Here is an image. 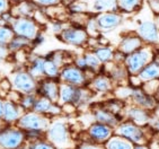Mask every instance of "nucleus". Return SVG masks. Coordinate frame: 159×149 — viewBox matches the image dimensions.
I'll use <instances>...</instances> for the list:
<instances>
[{"label": "nucleus", "instance_id": "nucleus-1", "mask_svg": "<svg viewBox=\"0 0 159 149\" xmlns=\"http://www.w3.org/2000/svg\"><path fill=\"white\" fill-rule=\"evenodd\" d=\"M12 91H17L20 95L36 93L39 80L35 79L31 73L28 72L25 67L16 68L10 76L8 77Z\"/></svg>", "mask_w": 159, "mask_h": 149}, {"label": "nucleus", "instance_id": "nucleus-2", "mask_svg": "<svg viewBox=\"0 0 159 149\" xmlns=\"http://www.w3.org/2000/svg\"><path fill=\"white\" fill-rule=\"evenodd\" d=\"M26 145L25 131L15 124L0 128V149H21Z\"/></svg>", "mask_w": 159, "mask_h": 149}, {"label": "nucleus", "instance_id": "nucleus-3", "mask_svg": "<svg viewBox=\"0 0 159 149\" xmlns=\"http://www.w3.org/2000/svg\"><path fill=\"white\" fill-rule=\"evenodd\" d=\"M51 118L43 115L35 111H25L15 125H17L23 131H40L45 133L46 129L49 128Z\"/></svg>", "mask_w": 159, "mask_h": 149}, {"label": "nucleus", "instance_id": "nucleus-4", "mask_svg": "<svg viewBox=\"0 0 159 149\" xmlns=\"http://www.w3.org/2000/svg\"><path fill=\"white\" fill-rule=\"evenodd\" d=\"M10 27L14 35L25 37L31 42L43 32V26H41L33 17H15Z\"/></svg>", "mask_w": 159, "mask_h": 149}, {"label": "nucleus", "instance_id": "nucleus-5", "mask_svg": "<svg viewBox=\"0 0 159 149\" xmlns=\"http://www.w3.org/2000/svg\"><path fill=\"white\" fill-rule=\"evenodd\" d=\"M45 139L54 147H63L69 142V129L62 120H52L44 133Z\"/></svg>", "mask_w": 159, "mask_h": 149}, {"label": "nucleus", "instance_id": "nucleus-6", "mask_svg": "<svg viewBox=\"0 0 159 149\" xmlns=\"http://www.w3.org/2000/svg\"><path fill=\"white\" fill-rule=\"evenodd\" d=\"M58 36L60 41L72 46H83L89 40V36L85 27L74 24L66 25V27Z\"/></svg>", "mask_w": 159, "mask_h": 149}, {"label": "nucleus", "instance_id": "nucleus-7", "mask_svg": "<svg viewBox=\"0 0 159 149\" xmlns=\"http://www.w3.org/2000/svg\"><path fill=\"white\" fill-rule=\"evenodd\" d=\"M59 81L62 84H68L76 87H84L88 82V77L85 70L79 69L75 64H66L60 70Z\"/></svg>", "mask_w": 159, "mask_h": 149}, {"label": "nucleus", "instance_id": "nucleus-8", "mask_svg": "<svg viewBox=\"0 0 159 149\" xmlns=\"http://www.w3.org/2000/svg\"><path fill=\"white\" fill-rule=\"evenodd\" d=\"M150 59V53L147 49L140 48L131 54L125 55L123 63L125 66L128 73L130 75H138L141 70L147 66Z\"/></svg>", "mask_w": 159, "mask_h": 149}, {"label": "nucleus", "instance_id": "nucleus-9", "mask_svg": "<svg viewBox=\"0 0 159 149\" xmlns=\"http://www.w3.org/2000/svg\"><path fill=\"white\" fill-rule=\"evenodd\" d=\"M99 32H111L123 23L124 16L119 12H104L95 15Z\"/></svg>", "mask_w": 159, "mask_h": 149}, {"label": "nucleus", "instance_id": "nucleus-10", "mask_svg": "<svg viewBox=\"0 0 159 149\" xmlns=\"http://www.w3.org/2000/svg\"><path fill=\"white\" fill-rule=\"evenodd\" d=\"M59 88H60V81L59 79H51V78H42L39 80L36 94L39 96L49 98L52 102L58 103L59 100Z\"/></svg>", "mask_w": 159, "mask_h": 149}, {"label": "nucleus", "instance_id": "nucleus-11", "mask_svg": "<svg viewBox=\"0 0 159 149\" xmlns=\"http://www.w3.org/2000/svg\"><path fill=\"white\" fill-rule=\"evenodd\" d=\"M33 111L43 114V115H46L49 118H53V116H57L59 114H61V105L57 102H52L50 100L49 98L43 97V96H39L37 95L36 102L34 104Z\"/></svg>", "mask_w": 159, "mask_h": 149}, {"label": "nucleus", "instance_id": "nucleus-12", "mask_svg": "<svg viewBox=\"0 0 159 149\" xmlns=\"http://www.w3.org/2000/svg\"><path fill=\"white\" fill-rule=\"evenodd\" d=\"M23 113H24V109H21L17 102H12V100L5 98L2 115H1V120L5 124H16Z\"/></svg>", "mask_w": 159, "mask_h": 149}, {"label": "nucleus", "instance_id": "nucleus-13", "mask_svg": "<svg viewBox=\"0 0 159 149\" xmlns=\"http://www.w3.org/2000/svg\"><path fill=\"white\" fill-rule=\"evenodd\" d=\"M135 34L141 39L142 42H156L159 36V28L152 21H146L140 23L135 30Z\"/></svg>", "mask_w": 159, "mask_h": 149}, {"label": "nucleus", "instance_id": "nucleus-14", "mask_svg": "<svg viewBox=\"0 0 159 149\" xmlns=\"http://www.w3.org/2000/svg\"><path fill=\"white\" fill-rule=\"evenodd\" d=\"M44 63H45V57L39 54H30L25 68L35 79L40 80L44 78Z\"/></svg>", "mask_w": 159, "mask_h": 149}, {"label": "nucleus", "instance_id": "nucleus-15", "mask_svg": "<svg viewBox=\"0 0 159 149\" xmlns=\"http://www.w3.org/2000/svg\"><path fill=\"white\" fill-rule=\"evenodd\" d=\"M142 44L143 42L137 34H126L121 39V42L119 44V52L124 55L131 54L142 48Z\"/></svg>", "mask_w": 159, "mask_h": 149}, {"label": "nucleus", "instance_id": "nucleus-16", "mask_svg": "<svg viewBox=\"0 0 159 149\" xmlns=\"http://www.w3.org/2000/svg\"><path fill=\"white\" fill-rule=\"evenodd\" d=\"M36 9L37 7L33 0H17L12 3L10 12L15 17H33Z\"/></svg>", "mask_w": 159, "mask_h": 149}, {"label": "nucleus", "instance_id": "nucleus-17", "mask_svg": "<svg viewBox=\"0 0 159 149\" xmlns=\"http://www.w3.org/2000/svg\"><path fill=\"white\" fill-rule=\"evenodd\" d=\"M116 131L120 136H122L125 139L131 140V141H140V139L142 138V132H141L140 128H138L131 122L121 123Z\"/></svg>", "mask_w": 159, "mask_h": 149}, {"label": "nucleus", "instance_id": "nucleus-18", "mask_svg": "<svg viewBox=\"0 0 159 149\" xmlns=\"http://www.w3.org/2000/svg\"><path fill=\"white\" fill-rule=\"evenodd\" d=\"M94 118L97 122L99 123H103V124H106L108 127H115L116 124H119L120 119L116 114L112 113L111 111H108L105 107H102V109H96L94 111Z\"/></svg>", "mask_w": 159, "mask_h": 149}, {"label": "nucleus", "instance_id": "nucleus-19", "mask_svg": "<svg viewBox=\"0 0 159 149\" xmlns=\"http://www.w3.org/2000/svg\"><path fill=\"white\" fill-rule=\"evenodd\" d=\"M88 132L93 140H95V141H105V140L110 139L111 134H112V128L106 124L97 122V123H94L89 128Z\"/></svg>", "mask_w": 159, "mask_h": 149}, {"label": "nucleus", "instance_id": "nucleus-20", "mask_svg": "<svg viewBox=\"0 0 159 149\" xmlns=\"http://www.w3.org/2000/svg\"><path fill=\"white\" fill-rule=\"evenodd\" d=\"M89 87L96 93H108L112 89L113 85H112V79L106 75H98V76L94 77L89 84Z\"/></svg>", "mask_w": 159, "mask_h": 149}, {"label": "nucleus", "instance_id": "nucleus-21", "mask_svg": "<svg viewBox=\"0 0 159 149\" xmlns=\"http://www.w3.org/2000/svg\"><path fill=\"white\" fill-rule=\"evenodd\" d=\"M143 0H116V8L122 15H130L139 12Z\"/></svg>", "mask_w": 159, "mask_h": 149}, {"label": "nucleus", "instance_id": "nucleus-22", "mask_svg": "<svg viewBox=\"0 0 159 149\" xmlns=\"http://www.w3.org/2000/svg\"><path fill=\"white\" fill-rule=\"evenodd\" d=\"M90 10L95 15L104 12H117L116 0H92Z\"/></svg>", "mask_w": 159, "mask_h": 149}, {"label": "nucleus", "instance_id": "nucleus-23", "mask_svg": "<svg viewBox=\"0 0 159 149\" xmlns=\"http://www.w3.org/2000/svg\"><path fill=\"white\" fill-rule=\"evenodd\" d=\"M7 48L9 50L10 54L15 53V52L18 51H23V50H32V42L25 37L21 36H17V35H14L10 42L7 44Z\"/></svg>", "mask_w": 159, "mask_h": 149}, {"label": "nucleus", "instance_id": "nucleus-24", "mask_svg": "<svg viewBox=\"0 0 159 149\" xmlns=\"http://www.w3.org/2000/svg\"><path fill=\"white\" fill-rule=\"evenodd\" d=\"M132 100H134L135 104H138L141 107H151L152 106V100L151 98L148 96V94H146L144 91H142L141 89H132L131 93Z\"/></svg>", "mask_w": 159, "mask_h": 149}, {"label": "nucleus", "instance_id": "nucleus-25", "mask_svg": "<svg viewBox=\"0 0 159 149\" xmlns=\"http://www.w3.org/2000/svg\"><path fill=\"white\" fill-rule=\"evenodd\" d=\"M61 68L52 61L50 58L45 57V63H44V78H51V79H58L60 75Z\"/></svg>", "mask_w": 159, "mask_h": 149}, {"label": "nucleus", "instance_id": "nucleus-26", "mask_svg": "<svg viewBox=\"0 0 159 149\" xmlns=\"http://www.w3.org/2000/svg\"><path fill=\"white\" fill-rule=\"evenodd\" d=\"M159 76V66L158 63L147 64L143 69L138 73V77L142 80H151Z\"/></svg>", "mask_w": 159, "mask_h": 149}, {"label": "nucleus", "instance_id": "nucleus-27", "mask_svg": "<svg viewBox=\"0 0 159 149\" xmlns=\"http://www.w3.org/2000/svg\"><path fill=\"white\" fill-rule=\"evenodd\" d=\"M93 52L95 53V55L102 63H108L114 58V51L108 46H99V48H96Z\"/></svg>", "mask_w": 159, "mask_h": 149}, {"label": "nucleus", "instance_id": "nucleus-28", "mask_svg": "<svg viewBox=\"0 0 159 149\" xmlns=\"http://www.w3.org/2000/svg\"><path fill=\"white\" fill-rule=\"evenodd\" d=\"M37 94L36 93H31V94H24L21 95L18 100V104L20 107L25 111H32L34 107V104L36 102Z\"/></svg>", "mask_w": 159, "mask_h": 149}, {"label": "nucleus", "instance_id": "nucleus-29", "mask_svg": "<svg viewBox=\"0 0 159 149\" xmlns=\"http://www.w3.org/2000/svg\"><path fill=\"white\" fill-rule=\"evenodd\" d=\"M68 55H69L68 52L59 50V51L51 52V53H49L46 57L50 58L52 61H54L55 63L58 64L60 68H62V67H64L66 64H69L68 63Z\"/></svg>", "mask_w": 159, "mask_h": 149}, {"label": "nucleus", "instance_id": "nucleus-30", "mask_svg": "<svg viewBox=\"0 0 159 149\" xmlns=\"http://www.w3.org/2000/svg\"><path fill=\"white\" fill-rule=\"evenodd\" d=\"M84 27H85L86 32H87L89 37H95L101 33V32H99V28H98L97 21H96L95 15L89 16L87 21H86V24L84 25Z\"/></svg>", "mask_w": 159, "mask_h": 149}, {"label": "nucleus", "instance_id": "nucleus-31", "mask_svg": "<svg viewBox=\"0 0 159 149\" xmlns=\"http://www.w3.org/2000/svg\"><path fill=\"white\" fill-rule=\"evenodd\" d=\"M85 60L87 63V70H92V71H97L102 67V62L98 60V58L95 55L94 52H87L85 53Z\"/></svg>", "mask_w": 159, "mask_h": 149}, {"label": "nucleus", "instance_id": "nucleus-32", "mask_svg": "<svg viewBox=\"0 0 159 149\" xmlns=\"http://www.w3.org/2000/svg\"><path fill=\"white\" fill-rule=\"evenodd\" d=\"M107 149H132L131 143L122 138H111L107 142Z\"/></svg>", "mask_w": 159, "mask_h": 149}, {"label": "nucleus", "instance_id": "nucleus-33", "mask_svg": "<svg viewBox=\"0 0 159 149\" xmlns=\"http://www.w3.org/2000/svg\"><path fill=\"white\" fill-rule=\"evenodd\" d=\"M14 37V32H12L10 26L0 24V45H6L10 42Z\"/></svg>", "mask_w": 159, "mask_h": 149}, {"label": "nucleus", "instance_id": "nucleus-34", "mask_svg": "<svg viewBox=\"0 0 159 149\" xmlns=\"http://www.w3.org/2000/svg\"><path fill=\"white\" fill-rule=\"evenodd\" d=\"M25 146H26V149H57L45 138L31 141V142H28V145H25Z\"/></svg>", "mask_w": 159, "mask_h": 149}, {"label": "nucleus", "instance_id": "nucleus-35", "mask_svg": "<svg viewBox=\"0 0 159 149\" xmlns=\"http://www.w3.org/2000/svg\"><path fill=\"white\" fill-rule=\"evenodd\" d=\"M128 115L130 120L135 122H141L147 119V114L144 112V109H140V107H133L128 111Z\"/></svg>", "mask_w": 159, "mask_h": 149}, {"label": "nucleus", "instance_id": "nucleus-36", "mask_svg": "<svg viewBox=\"0 0 159 149\" xmlns=\"http://www.w3.org/2000/svg\"><path fill=\"white\" fill-rule=\"evenodd\" d=\"M87 3L80 1V0H75L70 3L69 6V12L71 14H80V12H87L88 8H87Z\"/></svg>", "mask_w": 159, "mask_h": 149}, {"label": "nucleus", "instance_id": "nucleus-37", "mask_svg": "<svg viewBox=\"0 0 159 149\" xmlns=\"http://www.w3.org/2000/svg\"><path fill=\"white\" fill-rule=\"evenodd\" d=\"M63 0H33V2L36 5L37 8H41V9H48V8H51V7L59 6L61 5Z\"/></svg>", "mask_w": 159, "mask_h": 149}, {"label": "nucleus", "instance_id": "nucleus-38", "mask_svg": "<svg viewBox=\"0 0 159 149\" xmlns=\"http://www.w3.org/2000/svg\"><path fill=\"white\" fill-rule=\"evenodd\" d=\"M33 18L35 19L41 26H43V27H44V25H46L50 21L45 10L41 9V8H37V9L35 10V12H34V15H33Z\"/></svg>", "mask_w": 159, "mask_h": 149}, {"label": "nucleus", "instance_id": "nucleus-39", "mask_svg": "<svg viewBox=\"0 0 159 149\" xmlns=\"http://www.w3.org/2000/svg\"><path fill=\"white\" fill-rule=\"evenodd\" d=\"M49 23H50V27H51V32L54 33L55 35H59L63 30V28L66 27L63 21H59V19H51Z\"/></svg>", "mask_w": 159, "mask_h": 149}, {"label": "nucleus", "instance_id": "nucleus-40", "mask_svg": "<svg viewBox=\"0 0 159 149\" xmlns=\"http://www.w3.org/2000/svg\"><path fill=\"white\" fill-rule=\"evenodd\" d=\"M14 1L12 0H0V16L10 12Z\"/></svg>", "mask_w": 159, "mask_h": 149}, {"label": "nucleus", "instance_id": "nucleus-41", "mask_svg": "<svg viewBox=\"0 0 159 149\" xmlns=\"http://www.w3.org/2000/svg\"><path fill=\"white\" fill-rule=\"evenodd\" d=\"M15 18V16L12 15L11 12H8L6 14H3V15L0 16V24L1 25H7V26H10Z\"/></svg>", "mask_w": 159, "mask_h": 149}, {"label": "nucleus", "instance_id": "nucleus-42", "mask_svg": "<svg viewBox=\"0 0 159 149\" xmlns=\"http://www.w3.org/2000/svg\"><path fill=\"white\" fill-rule=\"evenodd\" d=\"M44 42H45V35H44L43 32H41V33L39 34V35H37L33 41H32V49H33V48H37V46L42 45Z\"/></svg>", "mask_w": 159, "mask_h": 149}, {"label": "nucleus", "instance_id": "nucleus-43", "mask_svg": "<svg viewBox=\"0 0 159 149\" xmlns=\"http://www.w3.org/2000/svg\"><path fill=\"white\" fill-rule=\"evenodd\" d=\"M10 52L6 45H0V60L7 61L10 58Z\"/></svg>", "mask_w": 159, "mask_h": 149}, {"label": "nucleus", "instance_id": "nucleus-44", "mask_svg": "<svg viewBox=\"0 0 159 149\" xmlns=\"http://www.w3.org/2000/svg\"><path fill=\"white\" fill-rule=\"evenodd\" d=\"M75 66L78 67L79 69L81 70H87V63H86V60H85V57H78V58L75 59Z\"/></svg>", "mask_w": 159, "mask_h": 149}, {"label": "nucleus", "instance_id": "nucleus-45", "mask_svg": "<svg viewBox=\"0 0 159 149\" xmlns=\"http://www.w3.org/2000/svg\"><path fill=\"white\" fill-rule=\"evenodd\" d=\"M79 149H99V148L94 146V145H83L81 147H79Z\"/></svg>", "mask_w": 159, "mask_h": 149}, {"label": "nucleus", "instance_id": "nucleus-46", "mask_svg": "<svg viewBox=\"0 0 159 149\" xmlns=\"http://www.w3.org/2000/svg\"><path fill=\"white\" fill-rule=\"evenodd\" d=\"M3 100L5 98L0 96V119H1V115H2V109H3Z\"/></svg>", "mask_w": 159, "mask_h": 149}, {"label": "nucleus", "instance_id": "nucleus-47", "mask_svg": "<svg viewBox=\"0 0 159 149\" xmlns=\"http://www.w3.org/2000/svg\"><path fill=\"white\" fill-rule=\"evenodd\" d=\"M156 24H157V26H158V28H159V14L157 15V23H156Z\"/></svg>", "mask_w": 159, "mask_h": 149}, {"label": "nucleus", "instance_id": "nucleus-48", "mask_svg": "<svg viewBox=\"0 0 159 149\" xmlns=\"http://www.w3.org/2000/svg\"><path fill=\"white\" fill-rule=\"evenodd\" d=\"M3 62H5V61H2V60H0V68L2 67V64H3Z\"/></svg>", "mask_w": 159, "mask_h": 149}, {"label": "nucleus", "instance_id": "nucleus-49", "mask_svg": "<svg viewBox=\"0 0 159 149\" xmlns=\"http://www.w3.org/2000/svg\"><path fill=\"white\" fill-rule=\"evenodd\" d=\"M137 149H142V148H140V147H139V148H137Z\"/></svg>", "mask_w": 159, "mask_h": 149}, {"label": "nucleus", "instance_id": "nucleus-50", "mask_svg": "<svg viewBox=\"0 0 159 149\" xmlns=\"http://www.w3.org/2000/svg\"><path fill=\"white\" fill-rule=\"evenodd\" d=\"M157 1H158V2H159V0H157Z\"/></svg>", "mask_w": 159, "mask_h": 149}, {"label": "nucleus", "instance_id": "nucleus-51", "mask_svg": "<svg viewBox=\"0 0 159 149\" xmlns=\"http://www.w3.org/2000/svg\"><path fill=\"white\" fill-rule=\"evenodd\" d=\"M0 79H1V78H0Z\"/></svg>", "mask_w": 159, "mask_h": 149}]
</instances>
